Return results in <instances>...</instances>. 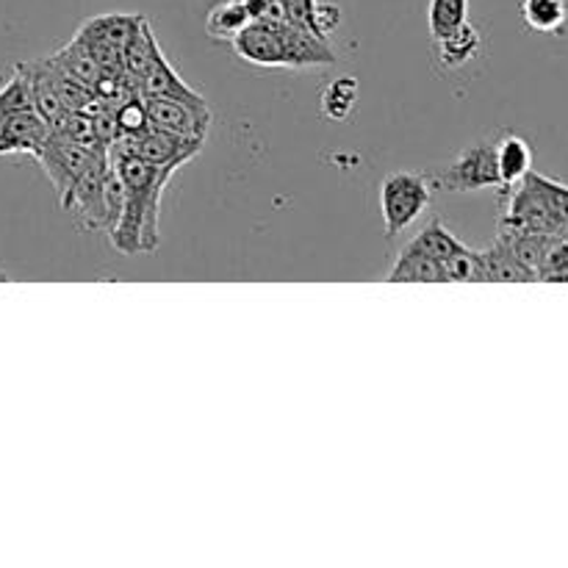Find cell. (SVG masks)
Segmentation results:
<instances>
[{"label":"cell","mask_w":568,"mask_h":568,"mask_svg":"<svg viewBox=\"0 0 568 568\" xmlns=\"http://www.w3.org/2000/svg\"><path fill=\"white\" fill-rule=\"evenodd\" d=\"M109 164L111 172L125 186V205H122L116 225L109 231L111 244L122 255L150 253V250L159 247L161 192H164L175 170L150 164V161L131 153H111V150Z\"/></svg>","instance_id":"cell-1"},{"label":"cell","mask_w":568,"mask_h":568,"mask_svg":"<svg viewBox=\"0 0 568 568\" xmlns=\"http://www.w3.org/2000/svg\"><path fill=\"white\" fill-rule=\"evenodd\" d=\"M433 197V183L419 172H392L381 186V211L386 222V236L408 231L427 211Z\"/></svg>","instance_id":"cell-2"},{"label":"cell","mask_w":568,"mask_h":568,"mask_svg":"<svg viewBox=\"0 0 568 568\" xmlns=\"http://www.w3.org/2000/svg\"><path fill=\"white\" fill-rule=\"evenodd\" d=\"M427 178H430L433 189H442V192H483V189H499L503 181H499L497 170V148L494 144H475V148L464 150L442 172Z\"/></svg>","instance_id":"cell-3"},{"label":"cell","mask_w":568,"mask_h":568,"mask_svg":"<svg viewBox=\"0 0 568 568\" xmlns=\"http://www.w3.org/2000/svg\"><path fill=\"white\" fill-rule=\"evenodd\" d=\"M153 128L203 142L211 125V109L203 98H142Z\"/></svg>","instance_id":"cell-4"},{"label":"cell","mask_w":568,"mask_h":568,"mask_svg":"<svg viewBox=\"0 0 568 568\" xmlns=\"http://www.w3.org/2000/svg\"><path fill=\"white\" fill-rule=\"evenodd\" d=\"M497 231L505 233H549V236H568V231L549 214L547 205L541 203L536 192L519 181L508 189V205L499 216Z\"/></svg>","instance_id":"cell-5"},{"label":"cell","mask_w":568,"mask_h":568,"mask_svg":"<svg viewBox=\"0 0 568 568\" xmlns=\"http://www.w3.org/2000/svg\"><path fill=\"white\" fill-rule=\"evenodd\" d=\"M50 136V125L37 109H20L0 116V155L28 153L37 159Z\"/></svg>","instance_id":"cell-6"},{"label":"cell","mask_w":568,"mask_h":568,"mask_svg":"<svg viewBox=\"0 0 568 568\" xmlns=\"http://www.w3.org/2000/svg\"><path fill=\"white\" fill-rule=\"evenodd\" d=\"M281 22H250L236 39L233 48L244 61L258 67H286V48H283Z\"/></svg>","instance_id":"cell-7"},{"label":"cell","mask_w":568,"mask_h":568,"mask_svg":"<svg viewBox=\"0 0 568 568\" xmlns=\"http://www.w3.org/2000/svg\"><path fill=\"white\" fill-rule=\"evenodd\" d=\"M536 283L527 266H521L516 261V255L510 253L508 244L503 239L491 244L488 250H475V275L471 283Z\"/></svg>","instance_id":"cell-8"},{"label":"cell","mask_w":568,"mask_h":568,"mask_svg":"<svg viewBox=\"0 0 568 568\" xmlns=\"http://www.w3.org/2000/svg\"><path fill=\"white\" fill-rule=\"evenodd\" d=\"M283 48H286V67L303 70V67H325L336 61L327 39L316 37L308 28H300L294 22H281Z\"/></svg>","instance_id":"cell-9"},{"label":"cell","mask_w":568,"mask_h":568,"mask_svg":"<svg viewBox=\"0 0 568 568\" xmlns=\"http://www.w3.org/2000/svg\"><path fill=\"white\" fill-rule=\"evenodd\" d=\"M142 14H100L83 22L75 37L83 39V42L111 44L116 50H125V44L131 42V37L142 26Z\"/></svg>","instance_id":"cell-10"},{"label":"cell","mask_w":568,"mask_h":568,"mask_svg":"<svg viewBox=\"0 0 568 568\" xmlns=\"http://www.w3.org/2000/svg\"><path fill=\"white\" fill-rule=\"evenodd\" d=\"M136 94L139 98H200L186 81H181L175 70L166 61L164 50L159 48L155 59L150 61L148 72L136 81Z\"/></svg>","instance_id":"cell-11"},{"label":"cell","mask_w":568,"mask_h":568,"mask_svg":"<svg viewBox=\"0 0 568 568\" xmlns=\"http://www.w3.org/2000/svg\"><path fill=\"white\" fill-rule=\"evenodd\" d=\"M392 283H447L444 281V270L436 258L422 253L414 242L405 244L403 253L397 255V264L388 272Z\"/></svg>","instance_id":"cell-12"},{"label":"cell","mask_w":568,"mask_h":568,"mask_svg":"<svg viewBox=\"0 0 568 568\" xmlns=\"http://www.w3.org/2000/svg\"><path fill=\"white\" fill-rule=\"evenodd\" d=\"M497 148V170H499V181H503L505 189L516 186L527 172L532 170V150L530 144L525 142L521 136H505L503 142L494 144Z\"/></svg>","instance_id":"cell-13"},{"label":"cell","mask_w":568,"mask_h":568,"mask_svg":"<svg viewBox=\"0 0 568 568\" xmlns=\"http://www.w3.org/2000/svg\"><path fill=\"white\" fill-rule=\"evenodd\" d=\"M497 239H503L505 244H508L510 253L516 255V261H519L521 266H527V270L536 275L538 281V266H541V261L547 258L549 247H552L558 239L564 236H549V233H505V231H497Z\"/></svg>","instance_id":"cell-14"},{"label":"cell","mask_w":568,"mask_h":568,"mask_svg":"<svg viewBox=\"0 0 568 568\" xmlns=\"http://www.w3.org/2000/svg\"><path fill=\"white\" fill-rule=\"evenodd\" d=\"M250 22L253 20H250L242 0H222L205 17V31H209V37L220 39V42H233Z\"/></svg>","instance_id":"cell-15"},{"label":"cell","mask_w":568,"mask_h":568,"mask_svg":"<svg viewBox=\"0 0 568 568\" xmlns=\"http://www.w3.org/2000/svg\"><path fill=\"white\" fill-rule=\"evenodd\" d=\"M414 244L422 250V253H427L430 258H436L438 264H442V270L447 261L458 258V255H464L466 250H469L458 236H455V233L447 231V225H444L442 220H433L430 225H427L425 231L414 239Z\"/></svg>","instance_id":"cell-16"},{"label":"cell","mask_w":568,"mask_h":568,"mask_svg":"<svg viewBox=\"0 0 568 568\" xmlns=\"http://www.w3.org/2000/svg\"><path fill=\"white\" fill-rule=\"evenodd\" d=\"M155 53H159V42H155L153 37V28H150L148 20H142L139 31L133 33L131 42H128L125 50H122V70H125V75L136 78L139 81V78L148 72L150 61L155 59Z\"/></svg>","instance_id":"cell-17"},{"label":"cell","mask_w":568,"mask_h":568,"mask_svg":"<svg viewBox=\"0 0 568 568\" xmlns=\"http://www.w3.org/2000/svg\"><path fill=\"white\" fill-rule=\"evenodd\" d=\"M469 0H430L427 9V26H430V37L444 39L453 31H458L464 22H469Z\"/></svg>","instance_id":"cell-18"},{"label":"cell","mask_w":568,"mask_h":568,"mask_svg":"<svg viewBox=\"0 0 568 568\" xmlns=\"http://www.w3.org/2000/svg\"><path fill=\"white\" fill-rule=\"evenodd\" d=\"M521 17L532 31L555 33L566 26L568 6L566 0H525L521 3Z\"/></svg>","instance_id":"cell-19"},{"label":"cell","mask_w":568,"mask_h":568,"mask_svg":"<svg viewBox=\"0 0 568 568\" xmlns=\"http://www.w3.org/2000/svg\"><path fill=\"white\" fill-rule=\"evenodd\" d=\"M521 181L527 183V186L532 189V192L541 197V203L547 205L549 214L555 216V220L560 222V225L568 231V186L566 183L555 181V178H547V175H538V172H527Z\"/></svg>","instance_id":"cell-20"},{"label":"cell","mask_w":568,"mask_h":568,"mask_svg":"<svg viewBox=\"0 0 568 568\" xmlns=\"http://www.w3.org/2000/svg\"><path fill=\"white\" fill-rule=\"evenodd\" d=\"M438 48H442V64L444 67H464L471 55L480 48V33L475 26L464 22L458 31H453L449 37L438 39Z\"/></svg>","instance_id":"cell-21"},{"label":"cell","mask_w":568,"mask_h":568,"mask_svg":"<svg viewBox=\"0 0 568 568\" xmlns=\"http://www.w3.org/2000/svg\"><path fill=\"white\" fill-rule=\"evenodd\" d=\"M355 100H358V81L355 78H338L322 94V114L342 122L353 114Z\"/></svg>","instance_id":"cell-22"},{"label":"cell","mask_w":568,"mask_h":568,"mask_svg":"<svg viewBox=\"0 0 568 568\" xmlns=\"http://www.w3.org/2000/svg\"><path fill=\"white\" fill-rule=\"evenodd\" d=\"M538 281L541 283H568V236L558 239L549 247L547 258L538 266Z\"/></svg>","instance_id":"cell-23"},{"label":"cell","mask_w":568,"mask_h":568,"mask_svg":"<svg viewBox=\"0 0 568 568\" xmlns=\"http://www.w3.org/2000/svg\"><path fill=\"white\" fill-rule=\"evenodd\" d=\"M283 11V20L294 22L300 28H308L311 33L320 37L316 31V11H320V0H277Z\"/></svg>","instance_id":"cell-24"},{"label":"cell","mask_w":568,"mask_h":568,"mask_svg":"<svg viewBox=\"0 0 568 568\" xmlns=\"http://www.w3.org/2000/svg\"><path fill=\"white\" fill-rule=\"evenodd\" d=\"M148 125L150 120H148V111H144V100H125V103L114 111L116 133H139Z\"/></svg>","instance_id":"cell-25"},{"label":"cell","mask_w":568,"mask_h":568,"mask_svg":"<svg viewBox=\"0 0 568 568\" xmlns=\"http://www.w3.org/2000/svg\"><path fill=\"white\" fill-rule=\"evenodd\" d=\"M253 22H275L283 20V11L277 0H242Z\"/></svg>","instance_id":"cell-26"}]
</instances>
